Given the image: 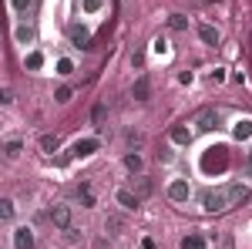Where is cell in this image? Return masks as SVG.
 I'll return each mask as SVG.
<instances>
[{
    "label": "cell",
    "mask_w": 252,
    "mask_h": 249,
    "mask_svg": "<svg viewBox=\"0 0 252 249\" xmlns=\"http://www.w3.org/2000/svg\"><path fill=\"white\" fill-rule=\"evenodd\" d=\"M246 195H249L246 185L232 182V185H222V189H205L202 192V206H205V212H225L232 206H239Z\"/></svg>",
    "instance_id": "1"
},
{
    "label": "cell",
    "mask_w": 252,
    "mask_h": 249,
    "mask_svg": "<svg viewBox=\"0 0 252 249\" xmlns=\"http://www.w3.org/2000/svg\"><path fill=\"white\" fill-rule=\"evenodd\" d=\"M219 111H212V108H205V111H198V118H195V125L202 128V132H212V128H219Z\"/></svg>",
    "instance_id": "2"
},
{
    "label": "cell",
    "mask_w": 252,
    "mask_h": 249,
    "mask_svg": "<svg viewBox=\"0 0 252 249\" xmlns=\"http://www.w3.org/2000/svg\"><path fill=\"white\" fill-rule=\"evenodd\" d=\"M97 148H101V142H97V138H81V142H74V148H71V152L78 155V158H84V155H94Z\"/></svg>",
    "instance_id": "3"
},
{
    "label": "cell",
    "mask_w": 252,
    "mask_h": 249,
    "mask_svg": "<svg viewBox=\"0 0 252 249\" xmlns=\"http://www.w3.org/2000/svg\"><path fill=\"white\" fill-rule=\"evenodd\" d=\"M168 199H172V202H185V199H189V182H185V178H175L172 185H168Z\"/></svg>",
    "instance_id": "4"
},
{
    "label": "cell",
    "mask_w": 252,
    "mask_h": 249,
    "mask_svg": "<svg viewBox=\"0 0 252 249\" xmlns=\"http://www.w3.org/2000/svg\"><path fill=\"white\" fill-rule=\"evenodd\" d=\"M51 222L58 229H71V212H67V206H54L51 209Z\"/></svg>",
    "instance_id": "5"
},
{
    "label": "cell",
    "mask_w": 252,
    "mask_h": 249,
    "mask_svg": "<svg viewBox=\"0 0 252 249\" xmlns=\"http://www.w3.org/2000/svg\"><path fill=\"white\" fill-rule=\"evenodd\" d=\"M67 37H71V44H74V47H88V40H91V31H88V27H81V24H74V27L67 31Z\"/></svg>",
    "instance_id": "6"
},
{
    "label": "cell",
    "mask_w": 252,
    "mask_h": 249,
    "mask_svg": "<svg viewBox=\"0 0 252 249\" xmlns=\"http://www.w3.org/2000/svg\"><path fill=\"white\" fill-rule=\"evenodd\" d=\"M14 246H17V249H34V232L27 229V226L14 229Z\"/></svg>",
    "instance_id": "7"
},
{
    "label": "cell",
    "mask_w": 252,
    "mask_h": 249,
    "mask_svg": "<svg viewBox=\"0 0 252 249\" xmlns=\"http://www.w3.org/2000/svg\"><path fill=\"white\" fill-rule=\"evenodd\" d=\"M172 142L175 145H189V142H192V132H189L185 125H175L172 128Z\"/></svg>",
    "instance_id": "8"
},
{
    "label": "cell",
    "mask_w": 252,
    "mask_h": 249,
    "mask_svg": "<svg viewBox=\"0 0 252 249\" xmlns=\"http://www.w3.org/2000/svg\"><path fill=\"white\" fill-rule=\"evenodd\" d=\"M118 202H121L125 209H138V195H135V192H128V189L118 192Z\"/></svg>",
    "instance_id": "9"
},
{
    "label": "cell",
    "mask_w": 252,
    "mask_h": 249,
    "mask_svg": "<svg viewBox=\"0 0 252 249\" xmlns=\"http://www.w3.org/2000/svg\"><path fill=\"white\" fill-rule=\"evenodd\" d=\"M198 37L205 40V44H219V31L209 27V24H202V27H198Z\"/></svg>",
    "instance_id": "10"
},
{
    "label": "cell",
    "mask_w": 252,
    "mask_h": 249,
    "mask_svg": "<svg viewBox=\"0 0 252 249\" xmlns=\"http://www.w3.org/2000/svg\"><path fill=\"white\" fill-rule=\"evenodd\" d=\"M131 95H135V101H148V77H138Z\"/></svg>",
    "instance_id": "11"
},
{
    "label": "cell",
    "mask_w": 252,
    "mask_h": 249,
    "mask_svg": "<svg viewBox=\"0 0 252 249\" xmlns=\"http://www.w3.org/2000/svg\"><path fill=\"white\" fill-rule=\"evenodd\" d=\"M232 135L239 138V142H242V138H249V135H252V121H249V118H242V121L232 128Z\"/></svg>",
    "instance_id": "12"
},
{
    "label": "cell",
    "mask_w": 252,
    "mask_h": 249,
    "mask_svg": "<svg viewBox=\"0 0 252 249\" xmlns=\"http://www.w3.org/2000/svg\"><path fill=\"white\" fill-rule=\"evenodd\" d=\"M17 40H20V44H34V27L20 24V27H17Z\"/></svg>",
    "instance_id": "13"
},
{
    "label": "cell",
    "mask_w": 252,
    "mask_h": 249,
    "mask_svg": "<svg viewBox=\"0 0 252 249\" xmlns=\"http://www.w3.org/2000/svg\"><path fill=\"white\" fill-rule=\"evenodd\" d=\"M0 219H3V222H10V219H14V202H10V199H3V202H0Z\"/></svg>",
    "instance_id": "14"
},
{
    "label": "cell",
    "mask_w": 252,
    "mask_h": 249,
    "mask_svg": "<svg viewBox=\"0 0 252 249\" xmlns=\"http://www.w3.org/2000/svg\"><path fill=\"white\" fill-rule=\"evenodd\" d=\"M125 169H131V172H141V155H125Z\"/></svg>",
    "instance_id": "15"
},
{
    "label": "cell",
    "mask_w": 252,
    "mask_h": 249,
    "mask_svg": "<svg viewBox=\"0 0 252 249\" xmlns=\"http://www.w3.org/2000/svg\"><path fill=\"white\" fill-rule=\"evenodd\" d=\"M40 148L44 152H58V135H44L40 138Z\"/></svg>",
    "instance_id": "16"
},
{
    "label": "cell",
    "mask_w": 252,
    "mask_h": 249,
    "mask_svg": "<svg viewBox=\"0 0 252 249\" xmlns=\"http://www.w3.org/2000/svg\"><path fill=\"white\" fill-rule=\"evenodd\" d=\"M135 192H138V199H145V195L152 192V178H138V182H135Z\"/></svg>",
    "instance_id": "17"
},
{
    "label": "cell",
    "mask_w": 252,
    "mask_h": 249,
    "mask_svg": "<svg viewBox=\"0 0 252 249\" xmlns=\"http://www.w3.org/2000/svg\"><path fill=\"white\" fill-rule=\"evenodd\" d=\"M40 64H44V54H40V51H34V54H27V71H37Z\"/></svg>",
    "instance_id": "18"
},
{
    "label": "cell",
    "mask_w": 252,
    "mask_h": 249,
    "mask_svg": "<svg viewBox=\"0 0 252 249\" xmlns=\"http://www.w3.org/2000/svg\"><path fill=\"white\" fill-rule=\"evenodd\" d=\"M182 249H205V243H202L198 236H185V239H182Z\"/></svg>",
    "instance_id": "19"
},
{
    "label": "cell",
    "mask_w": 252,
    "mask_h": 249,
    "mask_svg": "<svg viewBox=\"0 0 252 249\" xmlns=\"http://www.w3.org/2000/svg\"><path fill=\"white\" fill-rule=\"evenodd\" d=\"M168 24H172V31H185V27H189V20L182 17V14H172V17H168Z\"/></svg>",
    "instance_id": "20"
},
{
    "label": "cell",
    "mask_w": 252,
    "mask_h": 249,
    "mask_svg": "<svg viewBox=\"0 0 252 249\" xmlns=\"http://www.w3.org/2000/svg\"><path fill=\"white\" fill-rule=\"evenodd\" d=\"M81 206H84V209H91V206H94V195H91L88 185H81Z\"/></svg>",
    "instance_id": "21"
},
{
    "label": "cell",
    "mask_w": 252,
    "mask_h": 249,
    "mask_svg": "<svg viewBox=\"0 0 252 249\" xmlns=\"http://www.w3.org/2000/svg\"><path fill=\"white\" fill-rule=\"evenodd\" d=\"M20 148H24V145H20L17 138H14V142H7V158H17V155H20Z\"/></svg>",
    "instance_id": "22"
},
{
    "label": "cell",
    "mask_w": 252,
    "mask_h": 249,
    "mask_svg": "<svg viewBox=\"0 0 252 249\" xmlns=\"http://www.w3.org/2000/svg\"><path fill=\"white\" fill-rule=\"evenodd\" d=\"M91 121H94V125H101V121H104V105H94V111H91Z\"/></svg>",
    "instance_id": "23"
},
{
    "label": "cell",
    "mask_w": 252,
    "mask_h": 249,
    "mask_svg": "<svg viewBox=\"0 0 252 249\" xmlns=\"http://www.w3.org/2000/svg\"><path fill=\"white\" fill-rule=\"evenodd\" d=\"M101 7H104V0H84V10H88V14H94Z\"/></svg>",
    "instance_id": "24"
},
{
    "label": "cell",
    "mask_w": 252,
    "mask_h": 249,
    "mask_svg": "<svg viewBox=\"0 0 252 249\" xmlns=\"http://www.w3.org/2000/svg\"><path fill=\"white\" fill-rule=\"evenodd\" d=\"M31 7H34V0H14V10H17V14L31 10Z\"/></svg>",
    "instance_id": "25"
},
{
    "label": "cell",
    "mask_w": 252,
    "mask_h": 249,
    "mask_svg": "<svg viewBox=\"0 0 252 249\" xmlns=\"http://www.w3.org/2000/svg\"><path fill=\"white\" fill-rule=\"evenodd\" d=\"M71 71H74V64H71L67 58H64V61H58V74H71Z\"/></svg>",
    "instance_id": "26"
},
{
    "label": "cell",
    "mask_w": 252,
    "mask_h": 249,
    "mask_svg": "<svg viewBox=\"0 0 252 249\" xmlns=\"http://www.w3.org/2000/svg\"><path fill=\"white\" fill-rule=\"evenodd\" d=\"M61 101V105H67V101H71V88H58V95H54Z\"/></svg>",
    "instance_id": "27"
},
{
    "label": "cell",
    "mask_w": 252,
    "mask_h": 249,
    "mask_svg": "<svg viewBox=\"0 0 252 249\" xmlns=\"http://www.w3.org/2000/svg\"><path fill=\"white\" fill-rule=\"evenodd\" d=\"M246 172L252 175V148H249V155H246Z\"/></svg>",
    "instance_id": "28"
}]
</instances>
